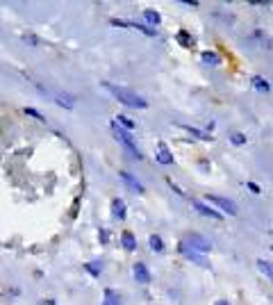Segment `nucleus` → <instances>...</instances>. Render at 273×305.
<instances>
[{
    "label": "nucleus",
    "instance_id": "f257e3e1",
    "mask_svg": "<svg viewBox=\"0 0 273 305\" xmlns=\"http://www.w3.org/2000/svg\"><path fill=\"white\" fill-rule=\"evenodd\" d=\"M102 89L110 91L112 96L119 103H123L125 107H134V110H146V107H148V100L141 98L139 93H134L132 89H128V87H119V85H114V82H102Z\"/></svg>",
    "mask_w": 273,
    "mask_h": 305
},
{
    "label": "nucleus",
    "instance_id": "f03ea898",
    "mask_svg": "<svg viewBox=\"0 0 273 305\" xmlns=\"http://www.w3.org/2000/svg\"><path fill=\"white\" fill-rule=\"evenodd\" d=\"M112 132H114V139L130 152V157H134V160H144V155H141V150L137 148V144L132 141V137L128 135V130H123V128H121L116 121H112Z\"/></svg>",
    "mask_w": 273,
    "mask_h": 305
},
{
    "label": "nucleus",
    "instance_id": "7ed1b4c3",
    "mask_svg": "<svg viewBox=\"0 0 273 305\" xmlns=\"http://www.w3.org/2000/svg\"><path fill=\"white\" fill-rule=\"evenodd\" d=\"M34 85H37V89L41 91L43 96L52 98V100H55L60 107H66V110H73V107H75V96H71V93H62V91H57V89H50V87L39 85V82H34Z\"/></svg>",
    "mask_w": 273,
    "mask_h": 305
},
{
    "label": "nucleus",
    "instance_id": "20e7f679",
    "mask_svg": "<svg viewBox=\"0 0 273 305\" xmlns=\"http://www.w3.org/2000/svg\"><path fill=\"white\" fill-rule=\"evenodd\" d=\"M182 242L187 244L189 248L196 250V253H209V250H212V242H209L207 237H203L201 233H189V235H184Z\"/></svg>",
    "mask_w": 273,
    "mask_h": 305
},
{
    "label": "nucleus",
    "instance_id": "39448f33",
    "mask_svg": "<svg viewBox=\"0 0 273 305\" xmlns=\"http://www.w3.org/2000/svg\"><path fill=\"white\" fill-rule=\"evenodd\" d=\"M207 203L216 205L219 210H223V212H228L230 216H237L239 210H237V203L230 198H223V196H207Z\"/></svg>",
    "mask_w": 273,
    "mask_h": 305
},
{
    "label": "nucleus",
    "instance_id": "423d86ee",
    "mask_svg": "<svg viewBox=\"0 0 273 305\" xmlns=\"http://www.w3.org/2000/svg\"><path fill=\"white\" fill-rule=\"evenodd\" d=\"M178 248H180V253H182L187 260H192L194 264H198V267H203V269H209V262H207V258H205L203 253H196V250L189 248V246L184 244V242H180Z\"/></svg>",
    "mask_w": 273,
    "mask_h": 305
},
{
    "label": "nucleus",
    "instance_id": "0eeeda50",
    "mask_svg": "<svg viewBox=\"0 0 273 305\" xmlns=\"http://www.w3.org/2000/svg\"><path fill=\"white\" fill-rule=\"evenodd\" d=\"M192 208L196 210L198 214L207 216V219H214V221H221V219H223V214L219 212V210L209 208V205H205V203H201V200H192Z\"/></svg>",
    "mask_w": 273,
    "mask_h": 305
},
{
    "label": "nucleus",
    "instance_id": "6e6552de",
    "mask_svg": "<svg viewBox=\"0 0 273 305\" xmlns=\"http://www.w3.org/2000/svg\"><path fill=\"white\" fill-rule=\"evenodd\" d=\"M132 273H134V280L141 285H150V271L144 262H134L132 264Z\"/></svg>",
    "mask_w": 273,
    "mask_h": 305
},
{
    "label": "nucleus",
    "instance_id": "1a4fd4ad",
    "mask_svg": "<svg viewBox=\"0 0 273 305\" xmlns=\"http://www.w3.org/2000/svg\"><path fill=\"white\" fill-rule=\"evenodd\" d=\"M119 178L123 180V183H125V185L130 187V189L134 191V194H144V191H146V189H144V185H141L137 178H132V175H130L128 171H119Z\"/></svg>",
    "mask_w": 273,
    "mask_h": 305
},
{
    "label": "nucleus",
    "instance_id": "9d476101",
    "mask_svg": "<svg viewBox=\"0 0 273 305\" xmlns=\"http://www.w3.org/2000/svg\"><path fill=\"white\" fill-rule=\"evenodd\" d=\"M112 216L119 221H125V216H128V210H125V203L121 198H114L112 200Z\"/></svg>",
    "mask_w": 273,
    "mask_h": 305
},
{
    "label": "nucleus",
    "instance_id": "9b49d317",
    "mask_svg": "<svg viewBox=\"0 0 273 305\" xmlns=\"http://www.w3.org/2000/svg\"><path fill=\"white\" fill-rule=\"evenodd\" d=\"M144 18H146V23H148V28H155V30H157V26L162 23V16H159V12H155V9H144Z\"/></svg>",
    "mask_w": 273,
    "mask_h": 305
},
{
    "label": "nucleus",
    "instance_id": "f8f14e48",
    "mask_svg": "<svg viewBox=\"0 0 273 305\" xmlns=\"http://www.w3.org/2000/svg\"><path fill=\"white\" fill-rule=\"evenodd\" d=\"M121 242H123L125 250H130V253H132V250H137V237H134L132 233H130V230H123V235H121Z\"/></svg>",
    "mask_w": 273,
    "mask_h": 305
},
{
    "label": "nucleus",
    "instance_id": "ddd939ff",
    "mask_svg": "<svg viewBox=\"0 0 273 305\" xmlns=\"http://www.w3.org/2000/svg\"><path fill=\"white\" fill-rule=\"evenodd\" d=\"M255 264H257V269H260V271L264 273L266 278H269L271 283H273V262H269V260H262V258H260Z\"/></svg>",
    "mask_w": 273,
    "mask_h": 305
},
{
    "label": "nucleus",
    "instance_id": "4468645a",
    "mask_svg": "<svg viewBox=\"0 0 273 305\" xmlns=\"http://www.w3.org/2000/svg\"><path fill=\"white\" fill-rule=\"evenodd\" d=\"M201 60H203V64H207V66H219V64H221V57L214 50H205L201 55Z\"/></svg>",
    "mask_w": 273,
    "mask_h": 305
},
{
    "label": "nucleus",
    "instance_id": "2eb2a0df",
    "mask_svg": "<svg viewBox=\"0 0 273 305\" xmlns=\"http://www.w3.org/2000/svg\"><path fill=\"white\" fill-rule=\"evenodd\" d=\"M102 305H121L119 292H114V289H105V301H102Z\"/></svg>",
    "mask_w": 273,
    "mask_h": 305
},
{
    "label": "nucleus",
    "instance_id": "dca6fc26",
    "mask_svg": "<svg viewBox=\"0 0 273 305\" xmlns=\"http://www.w3.org/2000/svg\"><path fill=\"white\" fill-rule=\"evenodd\" d=\"M148 246H150V250H155V253H162V250H164V242H162V237H159V235H150V237H148Z\"/></svg>",
    "mask_w": 273,
    "mask_h": 305
},
{
    "label": "nucleus",
    "instance_id": "f3484780",
    "mask_svg": "<svg viewBox=\"0 0 273 305\" xmlns=\"http://www.w3.org/2000/svg\"><path fill=\"white\" fill-rule=\"evenodd\" d=\"M114 121L119 123V125L123 128V130H134V128H137V123H134L132 119H130V116H125V114H119Z\"/></svg>",
    "mask_w": 273,
    "mask_h": 305
},
{
    "label": "nucleus",
    "instance_id": "a211bd4d",
    "mask_svg": "<svg viewBox=\"0 0 273 305\" xmlns=\"http://www.w3.org/2000/svg\"><path fill=\"white\" fill-rule=\"evenodd\" d=\"M182 128L189 132V135H194V137H196V139H201V141H209V139H212V137H209L207 132L198 130V128H192V125H182Z\"/></svg>",
    "mask_w": 273,
    "mask_h": 305
},
{
    "label": "nucleus",
    "instance_id": "6ab92c4d",
    "mask_svg": "<svg viewBox=\"0 0 273 305\" xmlns=\"http://www.w3.org/2000/svg\"><path fill=\"white\" fill-rule=\"evenodd\" d=\"M253 87H255L257 91H264V93L271 89V85H269V82H266L262 75H255V78H253Z\"/></svg>",
    "mask_w": 273,
    "mask_h": 305
},
{
    "label": "nucleus",
    "instance_id": "aec40b11",
    "mask_svg": "<svg viewBox=\"0 0 273 305\" xmlns=\"http://www.w3.org/2000/svg\"><path fill=\"white\" fill-rule=\"evenodd\" d=\"M157 162H159V164H171V162H173V155H171V152L167 150V146H159Z\"/></svg>",
    "mask_w": 273,
    "mask_h": 305
},
{
    "label": "nucleus",
    "instance_id": "412c9836",
    "mask_svg": "<svg viewBox=\"0 0 273 305\" xmlns=\"http://www.w3.org/2000/svg\"><path fill=\"white\" fill-rule=\"evenodd\" d=\"M178 41H180V43H182V46H184V48H192V43H194V39H192V37H189V34H187V32H184V30H180V32H178Z\"/></svg>",
    "mask_w": 273,
    "mask_h": 305
},
{
    "label": "nucleus",
    "instance_id": "4be33fe9",
    "mask_svg": "<svg viewBox=\"0 0 273 305\" xmlns=\"http://www.w3.org/2000/svg\"><path fill=\"white\" fill-rule=\"evenodd\" d=\"M85 269H87V271H89L91 275H100L102 264H100V262H89V264H85Z\"/></svg>",
    "mask_w": 273,
    "mask_h": 305
},
{
    "label": "nucleus",
    "instance_id": "5701e85b",
    "mask_svg": "<svg viewBox=\"0 0 273 305\" xmlns=\"http://www.w3.org/2000/svg\"><path fill=\"white\" fill-rule=\"evenodd\" d=\"M230 141H232L235 146H243V144H246V135H241V132H232V135H230Z\"/></svg>",
    "mask_w": 273,
    "mask_h": 305
},
{
    "label": "nucleus",
    "instance_id": "b1692460",
    "mask_svg": "<svg viewBox=\"0 0 273 305\" xmlns=\"http://www.w3.org/2000/svg\"><path fill=\"white\" fill-rule=\"evenodd\" d=\"M25 114H28V116H32V119H37L39 123H46V119H43V114H41V112L32 110V107H25Z\"/></svg>",
    "mask_w": 273,
    "mask_h": 305
},
{
    "label": "nucleus",
    "instance_id": "393cba45",
    "mask_svg": "<svg viewBox=\"0 0 273 305\" xmlns=\"http://www.w3.org/2000/svg\"><path fill=\"white\" fill-rule=\"evenodd\" d=\"M23 39H25L28 43H32V46H41V41H39V39L34 37V34H23Z\"/></svg>",
    "mask_w": 273,
    "mask_h": 305
},
{
    "label": "nucleus",
    "instance_id": "a878e982",
    "mask_svg": "<svg viewBox=\"0 0 273 305\" xmlns=\"http://www.w3.org/2000/svg\"><path fill=\"white\" fill-rule=\"evenodd\" d=\"M169 185H171V187H173V191H175V194H178V196H184V191H182V189H180V187H178V185H175V183H173V180H171V178H169Z\"/></svg>",
    "mask_w": 273,
    "mask_h": 305
},
{
    "label": "nucleus",
    "instance_id": "bb28decb",
    "mask_svg": "<svg viewBox=\"0 0 273 305\" xmlns=\"http://www.w3.org/2000/svg\"><path fill=\"white\" fill-rule=\"evenodd\" d=\"M248 189H251L253 194H260V187H257L255 183H248Z\"/></svg>",
    "mask_w": 273,
    "mask_h": 305
},
{
    "label": "nucleus",
    "instance_id": "cd10ccee",
    "mask_svg": "<svg viewBox=\"0 0 273 305\" xmlns=\"http://www.w3.org/2000/svg\"><path fill=\"white\" fill-rule=\"evenodd\" d=\"M182 5H187V7H198L196 0H182Z\"/></svg>",
    "mask_w": 273,
    "mask_h": 305
},
{
    "label": "nucleus",
    "instance_id": "c85d7f7f",
    "mask_svg": "<svg viewBox=\"0 0 273 305\" xmlns=\"http://www.w3.org/2000/svg\"><path fill=\"white\" fill-rule=\"evenodd\" d=\"M100 239L107 244V239H110V235H107V230H100Z\"/></svg>",
    "mask_w": 273,
    "mask_h": 305
},
{
    "label": "nucleus",
    "instance_id": "c756f323",
    "mask_svg": "<svg viewBox=\"0 0 273 305\" xmlns=\"http://www.w3.org/2000/svg\"><path fill=\"white\" fill-rule=\"evenodd\" d=\"M41 305H55V301H52V298H46V301H43Z\"/></svg>",
    "mask_w": 273,
    "mask_h": 305
},
{
    "label": "nucleus",
    "instance_id": "7c9ffc66",
    "mask_svg": "<svg viewBox=\"0 0 273 305\" xmlns=\"http://www.w3.org/2000/svg\"><path fill=\"white\" fill-rule=\"evenodd\" d=\"M214 305H230V303H228V301H216Z\"/></svg>",
    "mask_w": 273,
    "mask_h": 305
},
{
    "label": "nucleus",
    "instance_id": "2f4dec72",
    "mask_svg": "<svg viewBox=\"0 0 273 305\" xmlns=\"http://www.w3.org/2000/svg\"><path fill=\"white\" fill-rule=\"evenodd\" d=\"M271 248H273V246H271Z\"/></svg>",
    "mask_w": 273,
    "mask_h": 305
}]
</instances>
